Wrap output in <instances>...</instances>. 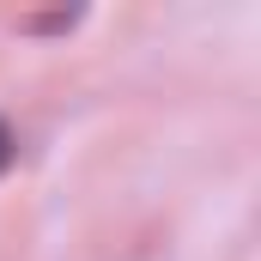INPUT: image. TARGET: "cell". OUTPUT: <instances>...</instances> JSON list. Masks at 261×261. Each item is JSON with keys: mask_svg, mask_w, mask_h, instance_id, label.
Returning a JSON list of instances; mask_svg holds the SVG:
<instances>
[{"mask_svg": "<svg viewBox=\"0 0 261 261\" xmlns=\"http://www.w3.org/2000/svg\"><path fill=\"white\" fill-rule=\"evenodd\" d=\"M12 164V134H6V122H0V170Z\"/></svg>", "mask_w": 261, "mask_h": 261, "instance_id": "6da1fadb", "label": "cell"}]
</instances>
